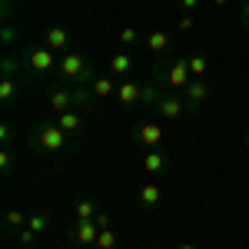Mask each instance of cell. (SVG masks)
Instances as JSON below:
<instances>
[{"mask_svg": "<svg viewBox=\"0 0 249 249\" xmlns=\"http://www.w3.org/2000/svg\"><path fill=\"white\" fill-rule=\"evenodd\" d=\"M193 80H196V77H193V70H190L186 53H179V57H173V60H160V63H153V83H160L163 90L183 93Z\"/></svg>", "mask_w": 249, "mask_h": 249, "instance_id": "cell-1", "label": "cell"}, {"mask_svg": "<svg viewBox=\"0 0 249 249\" xmlns=\"http://www.w3.org/2000/svg\"><path fill=\"white\" fill-rule=\"evenodd\" d=\"M30 146L37 150V153H63L67 146H70V133H63L57 126V120L50 123H37V126H30Z\"/></svg>", "mask_w": 249, "mask_h": 249, "instance_id": "cell-2", "label": "cell"}, {"mask_svg": "<svg viewBox=\"0 0 249 249\" xmlns=\"http://www.w3.org/2000/svg\"><path fill=\"white\" fill-rule=\"evenodd\" d=\"M93 63H90V57H83V53H77V50H70V53H63L57 63V77L67 80V83H77V87H90L93 83Z\"/></svg>", "mask_w": 249, "mask_h": 249, "instance_id": "cell-3", "label": "cell"}, {"mask_svg": "<svg viewBox=\"0 0 249 249\" xmlns=\"http://www.w3.org/2000/svg\"><path fill=\"white\" fill-rule=\"evenodd\" d=\"M57 63H60L57 53H53L50 47H43V43H40V47H27V50H23V67H27L34 77H43V73L57 70Z\"/></svg>", "mask_w": 249, "mask_h": 249, "instance_id": "cell-4", "label": "cell"}, {"mask_svg": "<svg viewBox=\"0 0 249 249\" xmlns=\"http://www.w3.org/2000/svg\"><path fill=\"white\" fill-rule=\"evenodd\" d=\"M96 236H100L96 219H73V226H70V232H67V243H70L73 249H93Z\"/></svg>", "mask_w": 249, "mask_h": 249, "instance_id": "cell-5", "label": "cell"}, {"mask_svg": "<svg viewBox=\"0 0 249 249\" xmlns=\"http://www.w3.org/2000/svg\"><path fill=\"white\" fill-rule=\"evenodd\" d=\"M153 110H156V116H160V120H179L183 113H190L186 100H183L179 93H173V90H163V93L156 96Z\"/></svg>", "mask_w": 249, "mask_h": 249, "instance_id": "cell-6", "label": "cell"}, {"mask_svg": "<svg viewBox=\"0 0 249 249\" xmlns=\"http://www.w3.org/2000/svg\"><path fill=\"white\" fill-rule=\"evenodd\" d=\"M133 143H140L143 150H156V146H163V126H160L156 120H143V123H136V126H133Z\"/></svg>", "mask_w": 249, "mask_h": 249, "instance_id": "cell-7", "label": "cell"}, {"mask_svg": "<svg viewBox=\"0 0 249 249\" xmlns=\"http://www.w3.org/2000/svg\"><path fill=\"white\" fill-rule=\"evenodd\" d=\"M43 47H50L57 57H63V53H70V47H73V34H70L63 23H53V27H47V34H43Z\"/></svg>", "mask_w": 249, "mask_h": 249, "instance_id": "cell-8", "label": "cell"}, {"mask_svg": "<svg viewBox=\"0 0 249 249\" xmlns=\"http://www.w3.org/2000/svg\"><path fill=\"white\" fill-rule=\"evenodd\" d=\"M179 96L186 100V107H190V110H199V107H206V103H210L213 87H210V80H206V77H196Z\"/></svg>", "mask_w": 249, "mask_h": 249, "instance_id": "cell-9", "label": "cell"}, {"mask_svg": "<svg viewBox=\"0 0 249 249\" xmlns=\"http://www.w3.org/2000/svg\"><path fill=\"white\" fill-rule=\"evenodd\" d=\"M143 170L150 173V176H166V173L173 170V160H170V153L163 150V146H156V150H146L143 153Z\"/></svg>", "mask_w": 249, "mask_h": 249, "instance_id": "cell-10", "label": "cell"}, {"mask_svg": "<svg viewBox=\"0 0 249 249\" xmlns=\"http://www.w3.org/2000/svg\"><path fill=\"white\" fill-rule=\"evenodd\" d=\"M116 103H120V107H143V83L123 80V83L116 87Z\"/></svg>", "mask_w": 249, "mask_h": 249, "instance_id": "cell-11", "label": "cell"}, {"mask_svg": "<svg viewBox=\"0 0 249 249\" xmlns=\"http://www.w3.org/2000/svg\"><path fill=\"white\" fill-rule=\"evenodd\" d=\"M136 203H140L143 210H160V203H163V190H160L156 183H143V186L136 190Z\"/></svg>", "mask_w": 249, "mask_h": 249, "instance_id": "cell-12", "label": "cell"}, {"mask_svg": "<svg viewBox=\"0 0 249 249\" xmlns=\"http://www.w3.org/2000/svg\"><path fill=\"white\" fill-rule=\"evenodd\" d=\"M116 87H120V83H116L113 73H100V77L90 83V93H93L96 100H110V96H116Z\"/></svg>", "mask_w": 249, "mask_h": 249, "instance_id": "cell-13", "label": "cell"}, {"mask_svg": "<svg viewBox=\"0 0 249 249\" xmlns=\"http://www.w3.org/2000/svg\"><path fill=\"white\" fill-rule=\"evenodd\" d=\"M143 43H146V50H150V53L160 60L166 50H170L173 40H170V34H166V30H153V34H146V40H143Z\"/></svg>", "mask_w": 249, "mask_h": 249, "instance_id": "cell-14", "label": "cell"}, {"mask_svg": "<svg viewBox=\"0 0 249 249\" xmlns=\"http://www.w3.org/2000/svg\"><path fill=\"white\" fill-rule=\"evenodd\" d=\"M57 126L63 130V133H70V136H80V133H83V116H80L77 110L57 113Z\"/></svg>", "mask_w": 249, "mask_h": 249, "instance_id": "cell-15", "label": "cell"}, {"mask_svg": "<svg viewBox=\"0 0 249 249\" xmlns=\"http://www.w3.org/2000/svg\"><path fill=\"white\" fill-rule=\"evenodd\" d=\"M110 73H113V77H130V73H133V57H130L126 50L113 53V57H110Z\"/></svg>", "mask_w": 249, "mask_h": 249, "instance_id": "cell-16", "label": "cell"}, {"mask_svg": "<svg viewBox=\"0 0 249 249\" xmlns=\"http://www.w3.org/2000/svg\"><path fill=\"white\" fill-rule=\"evenodd\" d=\"M96 213H100V206L93 199H77L73 203V219H96Z\"/></svg>", "mask_w": 249, "mask_h": 249, "instance_id": "cell-17", "label": "cell"}, {"mask_svg": "<svg viewBox=\"0 0 249 249\" xmlns=\"http://www.w3.org/2000/svg\"><path fill=\"white\" fill-rule=\"evenodd\" d=\"M186 60H190L193 77H206V70H210V60H206V53H199V50H190V53H186Z\"/></svg>", "mask_w": 249, "mask_h": 249, "instance_id": "cell-18", "label": "cell"}, {"mask_svg": "<svg viewBox=\"0 0 249 249\" xmlns=\"http://www.w3.org/2000/svg\"><path fill=\"white\" fill-rule=\"evenodd\" d=\"M17 93H20L17 77H14V73H3V80H0V100H3V103H10Z\"/></svg>", "mask_w": 249, "mask_h": 249, "instance_id": "cell-19", "label": "cell"}, {"mask_svg": "<svg viewBox=\"0 0 249 249\" xmlns=\"http://www.w3.org/2000/svg\"><path fill=\"white\" fill-rule=\"evenodd\" d=\"M27 219H30V213H23V210H7L3 213V226H7V230H23Z\"/></svg>", "mask_w": 249, "mask_h": 249, "instance_id": "cell-20", "label": "cell"}, {"mask_svg": "<svg viewBox=\"0 0 249 249\" xmlns=\"http://www.w3.org/2000/svg\"><path fill=\"white\" fill-rule=\"evenodd\" d=\"M27 226H30V230H34V232L40 236V232L50 226V216H47L43 210H34V213H30V219H27Z\"/></svg>", "mask_w": 249, "mask_h": 249, "instance_id": "cell-21", "label": "cell"}, {"mask_svg": "<svg viewBox=\"0 0 249 249\" xmlns=\"http://www.w3.org/2000/svg\"><path fill=\"white\" fill-rule=\"evenodd\" d=\"M163 93V87H160V83H153V80H150V83H143V107H150V110H153V103H156V96Z\"/></svg>", "mask_w": 249, "mask_h": 249, "instance_id": "cell-22", "label": "cell"}, {"mask_svg": "<svg viewBox=\"0 0 249 249\" xmlns=\"http://www.w3.org/2000/svg\"><path fill=\"white\" fill-rule=\"evenodd\" d=\"M93 249H116V232H113V226H110V230H100Z\"/></svg>", "mask_w": 249, "mask_h": 249, "instance_id": "cell-23", "label": "cell"}, {"mask_svg": "<svg viewBox=\"0 0 249 249\" xmlns=\"http://www.w3.org/2000/svg\"><path fill=\"white\" fill-rule=\"evenodd\" d=\"M116 40H120L123 47H136V43H140V30H133V27H123V30L116 34Z\"/></svg>", "mask_w": 249, "mask_h": 249, "instance_id": "cell-24", "label": "cell"}, {"mask_svg": "<svg viewBox=\"0 0 249 249\" xmlns=\"http://www.w3.org/2000/svg\"><path fill=\"white\" fill-rule=\"evenodd\" d=\"M34 239H37V232L30 230V226H23V230L17 232V246H27V249H30V246H34Z\"/></svg>", "mask_w": 249, "mask_h": 249, "instance_id": "cell-25", "label": "cell"}, {"mask_svg": "<svg viewBox=\"0 0 249 249\" xmlns=\"http://www.w3.org/2000/svg\"><path fill=\"white\" fill-rule=\"evenodd\" d=\"M193 27H196V17H193V14H183V17L176 20V30H179V34H190Z\"/></svg>", "mask_w": 249, "mask_h": 249, "instance_id": "cell-26", "label": "cell"}, {"mask_svg": "<svg viewBox=\"0 0 249 249\" xmlns=\"http://www.w3.org/2000/svg\"><path fill=\"white\" fill-rule=\"evenodd\" d=\"M0 170H3V173H10V170H14V153H10L7 146L0 150Z\"/></svg>", "mask_w": 249, "mask_h": 249, "instance_id": "cell-27", "label": "cell"}, {"mask_svg": "<svg viewBox=\"0 0 249 249\" xmlns=\"http://www.w3.org/2000/svg\"><path fill=\"white\" fill-rule=\"evenodd\" d=\"M176 3H179V10H183V14H193V10L199 7V0H176Z\"/></svg>", "mask_w": 249, "mask_h": 249, "instance_id": "cell-28", "label": "cell"}, {"mask_svg": "<svg viewBox=\"0 0 249 249\" xmlns=\"http://www.w3.org/2000/svg\"><path fill=\"white\" fill-rule=\"evenodd\" d=\"M96 226H100V230H110V216H107L103 210L96 213Z\"/></svg>", "mask_w": 249, "mask_h": 249, "instance_id": "cell-29", "label": "cell"}, {"mask_svg": "<svg viewBox=\"0 0 249 249\" xmlns=\"http://www.w3.org/2000/svg\"><path fill=\"white\" fill-rule=\"evenodd\" d=\"M243 27H246V30H249V0H246V3H243Z\"/></svg>", "mask_w": 249, "mask_h": 249, "instance_id": "cell-30", "label": "cell"}, {"mask_svg": "<svg viewBox=\"0 0 249 249\" xmlns=\"http://www.w3.org/2000/svg\"><path fill=\"white\" fill-rule=\"evenodd\" d=\"M213 3H216V7H226V3H232V0H213Z\"/></svg>", "mask_w": 249, "mask_h": 249, "instance_id": "cell-31", "label": "cell"}, {"mask_svg": "<svg viewBox=\"0 0 249 249\" xmlns=\"http://www.w3.org/2000/svg\"><path fill=\"white\" fill-rule=\"evenodd\" d=\"M176 249H196V246H193V243H183V246H176Z\"/></svg>", "mask_w": 249, "mask_h": 249, "instance_id": "cell-32", "label": "cell"}, {"mask_svg": "<svg viewBox=\"0 0 249 249\" xmlns=\"http://www.w3.org/2000/svg\"><path fill=\"white\" fill-rule=\"evenodd\" d=\"M243 140H246V150H249V130H246V136H243Z\"/></svg>", "mask_w": 249, "mask_h": 249, "instance_id": "cell-33", "label": "cell"}, {"mask_svg": "<svg viewBox=\"0 0 249 249\" xmlns=\"http://www.w3.org/2000/svg\"><path fill=\"white\" fill-rule=\"evenodd\" d=\"M17 249H27V246H17Z\"/></svg>", "mask_w": 249, "mask_h": 249, "instance_id": "cell-34", "label": "cell"}, {"mask_svg": "<svg viewBox=\"0 0 249 249\" xmlns=\"http://www.w3.org/2000/svg\"><path fill=\"white\" fill-rule=\"evenodd\" d=\"M70 249H73V246H70Z\"/></svg>", "mask_w": 249, "mask_h": 249, "instance_id": "cell-35", "label": "cell"}]
</instances>
